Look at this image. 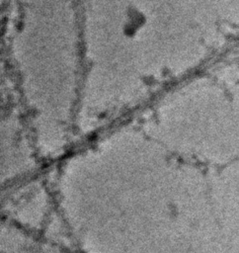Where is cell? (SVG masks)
I'll use <instances>...</instances> for the list:
<instances>
[{
	"label": "cell",
	"mask_w": 239,
	"mask_h": 253,
	"mask_svg": "<svg viewBox=\"0 0 239 253\" xmlns=\"http://www.w3.org/2000/svg\"><path fill=\"white\" fill-rule=\"evenodd\" d=\"M41 239L2 218L1 253H36Z\"/></svg>",
	"instance_id": "2"
},
{
	"label": "cell",
	"mask_w": 239,
	"mask_h": 253,
	"mask_svg": "<svg viewBox=\"0 0 239 253\" xmlns=\"http://www.w3.org/2000/svg\"><path fill=\"white\" fill-rule=\"evenodd\" d=\"M36 253H80L74 247H67L41 240Z\"/></svg>",
	"instance_id": "3"
},
{
	"label": "cell",
	"mask_w": 239,
	"mask_h": 253,
	"mask_svg": "<svg viewBox=\"0 0 239 253\" xmlns=\"http://www.w3.org/2000/svg\"><path fill=\"white\" fill-rule=\"evenodd\" d=\"M59 213L51 184L30 178L2 189V215L40 239Z\"/></svg>",
	"instance_id": "1"
}]
</instances>
